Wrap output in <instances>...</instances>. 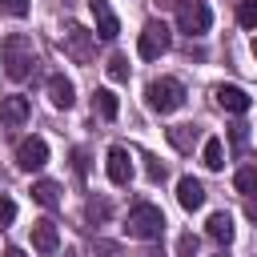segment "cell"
Instances as JSON below:
<instances>
[{"label":"cell","mask_w":257,"mask_h":257,"mask_svg":"<svg viewBox=\"0 0 257 257\" xmlns=\"http://www.w3.org/2000/svg\"><path fill=\"white\" fill-rule=\"evenodd\" d=\"M12 217H16V201L0 193V229H4V225H12Z\"/></svg>","instance_id":"cell-25"},{"label":"cell","mask_w":257,"mask_h":257,"mask_svg":"<svg viewBox=\"0 0 257 257\" xmlns=\"http://www.w3.org/2000/svg\"><path fill=\"white\" fill-rule=\"evenodd\" d=\"M253 56H257V36H253Z\"/></svg>","instance_id":"cell-32"},{"label":"cell","mask_w":257,"mask_h":257,"mask_svg":"<svg viewBox=\"0 0 257 257\" xmlns=\"http://www.w3.org/2000/svg\"><path fill=\"white\" fill-rule=\"evenodd\" d=\"M205 233H209L217 245H229V241H233V217H229V213H213V217L205 221Z\"/></svg>","instance_id":"cell-15"},{"label":"cell","mask_w":257,"mask_h":257,"mask_svg":"<svg viewBox=\"0 0 257 257\" xmlns=\"http://www.w3.org/2000/svg\"><path fill=\"white\" fill-rule=\"evenodd\" d=\"M145 100H149V108L153 112H177L181 104H185V84L181 80H173V76H161V80H153L149 88H145Z\"/></svg>","instance_id":"cell-4"},{"label":"cell","mask_w":257,"mask_h":257,"mask_svg":"<svg viewBox=\"0 0 257 257\" xmlns=\"http://www.w3.org/2000/svg\"><path fill=\"white\" fill-rule=\"evenodd\" d=\"M56 245H60V229H56V221H52V217L32 221V249H36V253H56Z\"/></svg>","instance_id":"cell-10"},{"label":"cell","mask_w":257,"mask_h":257,"mask_svg":"<svg viewBox=\"0 0 257 257\" xmlns=\"http://www.w3.org/2000/svg\"><path fill=\"white\" fill-rule=\"evenodd\" d=\"M108 76H112V80H128V60H124V56H112V60H108Z\"/></svg>","instance_id":"cell-24"},{"label":"cell","mask_w":257,"mask_h":257,"mask_svg":"<svg viewBox=\"0 0 257 257\" xmlns=\"http://www.w3.org/2000/svg\"><path fill=\"white\" fill-rule=\"evenodd\" d=\"M4 257H28L24 249H4Z\"/></svg>","instance_id":"cell-30"},{"label":"cell","mask_w":257,"mask_h":257,"mask_svg":"<svg viewBox=\"0 0 257 257\" xmlns=\"http://www.w3.org/2000/svg\"><path fill=\"white\" fill-rule=\"evenodd\" d=\"M28 112H32V104H28V96H20V92H12V96L0 100V120H4V124H24Z\"/></svg>","instance_id":"cell-13"},{"label":"cell","mask_w":257,"mask_h":257,"mask_svg":"<svg viewBox=\"0 0 257 257\" xmlns=\"http://www.w3.org/2000/svg\"><path fill=\"white\" fill-rule=\"evenodd\" d=\"M177 257H197V237L193 233H181L177 237Z\"/></svg>","instance_id":"cell-23"},{"label":"cell","mask_w":257,"mask_h":257,"mask_svg":"<svg viewBox=\"0 0 257 257\" xmlns=\"http://www.w3.org/2000/svg\"><path fill=\"white\" fill-rule=\"evenodd\" d=\"M88 12H92V20H96V36H100V40H116L120 20H116L112 4H108V0H88Z\"/></svg>","instance_id":"cell-9"},{"label":"cell","mask_w":257,"mask_h":257,"mask_svg":"<svg viewBox=\"0 0 257 257\" xmlns=\"http://www.w3.org/2000/svg\"><path fill=\"white\" fill-rule=\"evenodd\" d=\"M201 157H205V169H213V173H217V169H225V145H221L217 137H209V141H205Z\"/></svg>","instance_id":"cell-19"},{"label":"cell","mask_w":257,"mask_h":257,"mask_svg":"<svg viewBox=\"0 0 257 257\" xmlns=\"http://www.w3.org/2000/svg\"><path fill=\"white\" fill-rule=\"evenodd\" d=\"M84 217H88L92 225H96V221H104V217H108V201H96V197H92V201L84 205Z\"/></svg>","instance_id":"cell-22"},{"label":"cell","mask_w":257,"mask_h":257,"mask_svg":"<svg viewBox=\"0 0 257 257\" xmlns=\"http://www.w3.org/2000/svg\"><path fill=\"white\" fill-rule=\"evenodd\" d=\"M249 213H253V217H257V197H249Z\"/></svg>","instance_id":"cell-31"},{"label":"cell","mask_w":257,"mask_h":257,"mask_svg":"<svg viewBox=\"0 0 257 257\" xmlns=\"http://www.w3.org/2000/svg\"><path fill=\"white\" fill-rule=\"evenodd\" d=\"M0 8H4L8 16H28L32 4H28V0H0Z\"/></svg>","instance_id":"cell-26"},{"label":"cell","mask_w":257,"mask_h":257,"mask_svg":"<svg viewBox=\"0 0 257 257\" xmlns=\"http://www.w3.org/2000/svg\"><path fill=\"white\" fill-rule=\"evenodd\" d=\"M197 141H201V133H197L193 124H173V128H169V145L181 149V153H189Z\"/></svg>","instance_id":"cell-17"},{"label":"cell","mask_w":257,"mask_h":257,"mask_svg":"<svg viewBox=\"0 0 257 257\" xmlns=\"http://www.w3.org/2000/svg\"><path fill=\"white\" fill-rule=\"evenodd\" d=\"M213 96H217V104L225 108V112H249V92L245 88H237V84H217L213 88Z\"/></svg>","instance_id":"cell-11"},{"label":"cell","mask_w":257,"mask_h":257,"mask_svg":"<svg viewBox=\"0 0 257 257\" xmlns=\"http://www.w3.org/2000/svg\"><path fill=\"white\" fill-rule=\"evenodd\" d=\"M145 173H149V181H165V165L157 157H145Z\"/></svg>","instance_id":"cell-27"},{"label":"cell","mask_w":257,"mask_h":257,"mask_svg":"<svg viewBox=\"0 0 257 257\" xmlns=\"http://www.w3.org/2000/svg\"><path fill=\"white\" fill-rule=\"evenodd\" d=\"M237 24L257 28V0H237Z\"/></svg>","instance_id":"cell-21"},{"label":"cell","mask_w":257,"mask_h":257,"mask_svg":"<svg viewBox=\"0 0 257 257\" xmlns=\"http://www.w3.org/2000/svg\"><path fill=\"white\" fill-rule=\"evenodd\" d=\"M32 201L44 205V209H56V205H60V185H56V181H36V185H32Z\"/></svg>","instance_id":"cell-18"},{"label":"cell","mask_w":257,"mask_h":257,"mask_svg":"<svg viewBox=\"0 0 257 257\" xmlns=\"http://www.w3.org/2000/svg\"><path fill=\"white\" fill-rule=\"evenodd\" d=\"M48 100H52L56 108H72V104H76L72 80H68V76H48Z\"/></svg>","instance_id":"cell-14"},{"label":"cell","mask_w":257,"mask_h":257,"mask_svg":"<svg viewBox=\"0 0 257 257\" xmlns=\"http://www.w3.org/2000/svg\"><path fill=\"white\" fill-rule=\"evenodd\" d=\"M16 165H20L24 173L44 169V165H48V145H44V137H24V141L16 145Z\"/></svg>","instance_id":"cell-7"},{"label":"cell","mask_w":257,"mask_h":257,"mask_svg":"<svg viewBox=\"0 0 257 257\" xmlns=\"http://www.w3.org/2000/svg\"><path fill=\"white\" fill-rule=\"evenodd\" d=\"M233 185H237V193H245V197H257V169H237Z\"/></svg>","instance_id":"cell-20"},{"label":"cell","mask_w":257,"mask_h":257,"mask_svg":"<svg viewBox=\"0 0 257 257\" xmlns=\"http://www.w3.org/2000/svg\"><path fill=\"white\" fill-rule=\"evenodd\" d=\"M60 48H64V56H68V60L88 64V60H92V52H96V32H88L84 24L68 20V24L60 28Z\"/></svg>","instance_id":"cell-3"},{"label":"cell","mask_w":257,"mask_h":257,"mask_svg":"<svg viewBox=\"0 0 257 257\" xmlns=\"http://www.w3.org/2000/svg\"><path fill=\"white\" fill-rule=\"evenodd\" d=\"M124 233L137 237V241H157L165 233V213L153 205V201H137L124 217Z\"/></svg>","instance_id":"cell-2"},{"label":"cell","mask_w":257,"mask_h":257,"mask_svg":"<svg viewBox=\"0 0 257 257\" xmlns=\"http://www.w3.org/2000/svg\"><path fill=\"white\" fill-rule=\"evenodd\" d=\"M217 257H225V253H217Z\"/></svg>","instance_id":"cell-33"},{"label":"cell","mask_w":257,"mask_h":257,"mask_svg":"<svg viewBox=\"0 0 257 257\" xmlns=\"http://www.w3.org/2000/svg\"><path fill=\"white\" fill-rule=\"evenodd\" d=\"M229 141H233V149H245V141H249L245 124H233V128H229Z\"/></svg>","instance_id":"cell-29"},{"label":"cell","mask_w":257,"mask_h":257,"mask_svg":"<svg viewBox=\"0 0 257 257\" xmlns=\"http://www.w3.org/2000/svg\"><path fill=\"white\" fill-rule=\"evenodd\" d=\"M209 24H213V12H209L205 0H189V4H181V12H177V28H181V32L201 36V32H209Z\"/></svg>","instance_id":"cell-6"},{"label":"cell","mask_w":257,"mask_h":257,"mask_svg":"<svg viewBox=\"0 0 257 257\" xmlns=\"http://www.w3.org/2000/svg\"><path fill=\"white\" fill-rule=\"evenodd\" d=\"M92 112H96V116H104V120H112V116L120 112L116 92H112V88H96V92H92Z\"/></svg>","instance_id":"cell-16"},{"label":"cell","mask_w":257,"mask_h":257,"mask_svg":"<svg viewBox=\"0 0 257 257\" xmlns=\"http://www.w3.org/2000/svg\"><path fill=\"white\" fill-rule=\"evenodd\" d=\"M0 60H4V72H8L12 80H24V76L32 72V64H36L32 40H28L24 32H8L4 44H0Z\"/></svg>","instance_id":"cell-1"},{"label":"cell","mask_w":257,"mask_h":257,"mask_svg":"<svg viewBox=\"0 0 257 257\" xmlns=\"http://www.w3.org/2000/svg\"><path fill=\"white\" fill-rule=\"evenodd\" d=\"M72 169H76V177L88 173V153H84V149H72Z\"/></svg>","instance_id":"cell-28"},{"label":"cell","mask_w":257,"mask_h":257,"mask_svg":"<svg viewBox=\"0 0 257 257\" xmlns=\"http://www.w3.org/2000/svg\"><path fill=\"white\" fill-rule=\"evenodd\" d=\"M169 44H173V32H169L165 20H149V24L141 28V36H137V52H141V60H157V56H165Z\"/></svg>","instance_id":"cell-5"},{"label":"cell","mask_w":257,"mask_h":257,"mask_svg":"<svg viewBox=\"0 0 257 257\" xmlns=\"http://www.w3.org/2000/svg\"><path fill=\"white\" fill-rule=\"evenodd\" d=\"M177 201H181V209L197 213V209L205 205V185H201L197 177H181V181H177Z\"/></svg>","instance_id":"cell-12"},{"label":"cell","mask_w":257,"mask_h":257,"mask_svg":"<svg viewBox=\"0 0 257 257\" xmlns=\"http://www.w3.org/2000/svg\"><path fill=\"white\" fill-rule=\"evenodd\" d=\"M104 173H108L112 185H128V181H133V157H128V149L112 145L108 157H104Z\"/></svg>","instance_id":"cell-8"}]
</instances>
